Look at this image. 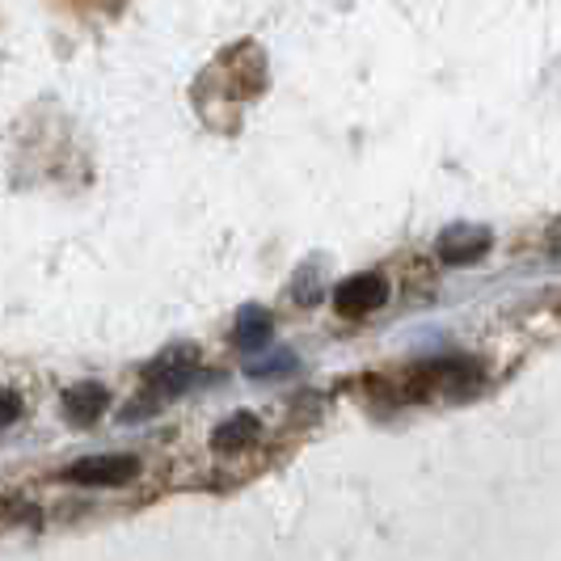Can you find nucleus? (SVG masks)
<instances>
[{
  "label": "nucleus",
  "instance_id": "f257e3e1",
  "mask_svg": "<svg viewBox=\"0 0 561 561\" xmlns=\"http://www.w3.org/2000/svg\"><path fill=\"white\" fill-rule=\"evenodd\" d=\"M485 385V367L473 359V355H448V359H431L422 364L410 385H405V397H473Z\"/></svg>",
  "mask_w": 561,
  "mask_h": 561
},
{
  "label": "nucleus",
  "instance_id": "f03ea898",
  "mask_svg": "<svg viewBox=\"0 0 561 561\" xmlns=\"http://www.w3.org/2000/svg\"><path fill=\"white\" fill-rule=\"evenodd\" d=\"M148 389L157 393V401L165 397H178L191 380H195V346H178V351H165L161 359H152L148 371H144Z\"/></svg>",
  "mask_w": 561,
  "mask_h": 561
},
{
  "label": "nucleus",
  "instance_id": "7ed1b4c3",
  "mask_svg": "<svg viewBox=\"0 0 561 561\" xmlns=\"http://www.w3.org/2000/svg\"><path fill=\"white\" fill-rule=\"evenodd\" d=\"M136 473H140L136 456H84L64 478L77 481V485H127Z\"/></svg>",
  "mask_w": 561,
  "mask_h": 561
},
{
  "label": "nucleus",
  "instance_id": "20e7f679",
  "mask_svg": "<svg viewBox=\"0 0 561 561\" xmlns=\"http://www.w3.org/2000/svg\"><path fill=\"white\" fill-rule=\"evenodd\" d=\"M389 300V283L380 279V275H355V279L337 283L334 291V309L342 317H367V312H376L380 305Z\"/></svg>",
  "mask_w": 561,
  "mask_h": 561
},
{
  "label": "nucleus",
  "instance_id": "39448f33",
  "mask_svg": "<svg viewBox=\"0 0 561 561\" xmlns=\"http://www.w3.org/2000/svg\"><path fill=\"white\" fill-rule=\"evenodd\" d=\"M490 245H494L490 228L456 225V228H448L439 241H435V257H439V262H448V266H469V262L485 257V250H490Z\"/></svg>",
  "mask_w": 561,
  "mask_h": 561
},
{
  "label": "nucleus",
  "instance_id": "423d86ee",
  "mask_svg": "<svg viewBox=\"0 0 561 561\" xmlns=\"http://www.w3.org/2000/svg\"><path fill=\"white\" fill-rule=\"evenodd\" d=\"M106 405H111V393L102 389V385H77L72 393L64 397V414L72 422H81V426H89V422H98L102 414H106Z\"/></svg>",
  "mask_w": 561,
  "mask_h": 561
},
{
  "label": "nucleus",
  "instance_id": "0eeeda50",
  "mask_svg": "<svg viewBox=\"0 0 561 561\" xmlns=\"http://www.w3.org/2000/svg\"><path fill=\"white\" fill-rule=\"evenodd\" d=\"M257 431H262V422L253 419V414H232V419H225L216 431H211V448L216 451H241L245 444L257 439Z\"/></svg>",
  "mask_w": 561,
  "mask_h": 561
},
{
  "label": "nucleus",
  "instance_id": "6e6552de",
  "mask_svg": "<svg viewBox=\"0 0 561 561\" xmlns=\"http://www.w3.org/2000/svg\"><path fill=\"white\" fill-rule=\"evenodd\" d=\"M266 342H271V312L262 305L241 309V317H237V346L241 351H262Z\"/></svg>",
  "mask_w": 561,
  "mask_h": 561
},
{
  "label": "nucleus",
  "instance_id": "1a4fd4ad",
  "mask_svg": "<svg viewBox=\"0 0 561 561\" xmlns=\"http://www.w3.org/2000/svg\"><path fill=\"white\" fill-rule=\"evenodd\" d=\"M296 367V355L291 351H279V355H271L266 364H250V376H275V371H291Z\"/></svg>",
  "mask_w": 561,
  "mask_h": 561
},
{
  "label": "nucleus",
  "instance_id": "9d476101",
  "mask_svg": "<svg viewBox=\"0 0 561 561\" xmlns=\"http://www.w3.org/2000/svg\"><path fill=\"white\" fill-rule=\"evenodd\" d=\"M18 414H22V397L13 393V389H0V426H9Z\"/></svg>",
  "mask_w": 561,
  "mask_h": 561
}]
</instances>
